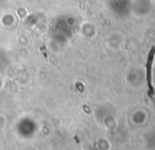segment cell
Instances as JSON below:
<instances>
[{
    "label": "cell",
    "mask_w": 155,
    "mask_h": 150,
    "mask_svg": "<svg viewBox=\"0 0 155 150\" xmlns=\"http://www.w3.org/2000/svg\"><path fill=\"white\" fill-rule=\"evenodd\" d=\"M155 58V47H151L149 52V55H148V60H147V84L148 88H149V97L153 98L154 97V88L152 85V67H153V62Z\"/></svg>",
    "instance_id": "obj_1"
}]
</instances>
